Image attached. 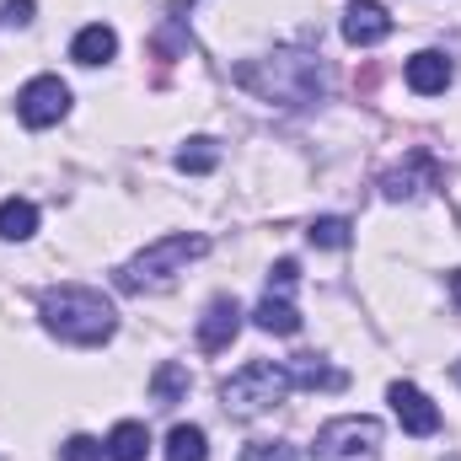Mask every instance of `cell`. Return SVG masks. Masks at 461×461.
<instances>
[{
  "label": "cell",
  "instance_id": "obj_1",
  "mask_svg": "<svg viewBox=\"0 0 461 461\" xmlns=\"http://www.w3.org/2000/svg\"><path fill=\"white\" fill-rule=\"evenodd\" d=\"M236 86L268 108H312L328 97V65L312 49H274L263 59H241Z\"/></svg>",
  "mask_w": 461,
  "mask_h": 461
},
{
  "label": "cell",
  "instance_id": "obj_2",
  "mask_svg": "<svg viewBox=\"0 0 461 461\" xmlns=\"http://www.w3.org/2000/svg\"><path fill=\"white\" fill-rule=\"evenodd\" d=\"M38 317H43V328L59 344H76V348H97L118 333L113 301L103 290H92V285H59V290H49L38 301Z\"/></svg>",
  "mask_w": 461,
  "mask_h": 461
},
{
  "label": "cell",
  "instance_id": "obj_3",
  "mask_svg": "<svg viewBox=\"0 0 461 461\" xmlns=\"http://www.w3.org/2000/svg\"><path fill=\"white\" fill-rule=\"evenodd\" d=\"M204 252H210V241L194 236V230L161 236V241H150L145 252H134V258L118 268V290H123V295H161V290H172L177 274H183L194 258H204Z\"/></svg>",
  "mask_w": 461,
  "mask_h": 461
},
{
  "label": "cell",
  "instance_id": "obj_4",
  "mask_svg": "<svg viewBox=\"0 0 461 461\" xmlns=\"http://www.w3.org/2000/svg\"><path fill=\"white\" fill-rule=\"evenodd\" d=\"M290 392L295 386H290V370L279 359H252V365H241L221 386V408H226L230 419H258V413L279 408Z\"/></svg>",
  "mask_w": 461,
  "mask_h": 461
},
{
  "label": "cell",
  "instance_id": "obj_5",
  "mask_svg": "<svg viewBox=\"0 0 461 461\" xmlns=\"http://www.w3.org/2000/svg\"><path fill=\"white\" fill-rule=\"evenodd\" d=\"M312 461H381V424L370 413H348L317 429Z\"/></svg>",
  "mask_w": 461,
  "mask_h": 461
},
{
  "label": "cell",
  "instance_id": "obj_6",
  "mask_svg": "<svg viewBox=\"0 0 461 461\" xmlns=\"http://www.w3.org/2000/svg\"><path fill=\"white\" fill-rule=\"evenodd\" d=\"M65 113H70V86L59 76H32L16 92V118L27 129H49V123H59Z\"/></svg>",
  "mask_w": 461,
  "mask_h": 461
},
{
  "label": "cell",
  "instance_id": "obj_7",
  "mask_svg": "<svg viewBox=\"0 0 461 461\" xmlns=\"http://www.w3.org/2000/svg\"><path fill=\"white\" fill-rule=\"evenodd\" d=\"M440 161L429 156V150H408V161L402 167H392V172H381V199H392V204H402V199H419L424 188H440Z\"/></svg>",
  "mask_w": 461,
  "mask_h": 461
},
{
  "label": "cell",
  "instance_id": "obj_8",
  "mask_svg": "<svg viewBox=\"0 0 461 461\" xmlns=\"http://www.w3.org/2000/svg\"><path fill=\"white\" fill-rule=\"evenodd\" d=\"M386 402H392V413H397V424H402L408 435H435V429H440V408H435L413 381H392Z\"/></svg>",
  "mask_w": 461,
  "mask_h": 461
},
{
  "label": "cell",
  "instance_id": "obj_9",
  "mask_svg": "<svg viewBox=\"0 0 461 461\" xmlns=\"http://www.w3.org/2000/svg\"><path fill=\"white\" fill-rule=\"evenodd\" d=\"M236 333H241V306H236V295H215L210 306H204V317H199V348L204 354H226L236 344Z\"/></svg>",
  "mask_w": 461,
  "mask_h": 461
},
{
  "label": "cell",
  "instance_id": "obj_10",
  "mask_svg": "<svg viewBox=\"0 0 461 461\" xmlns=\"http://www.w3.org/2000/svg\"><path fill=\"white\" fill-rule=\"evenodd\" d=\"M386 38H392V11H386L381 0H354L344 11V43L375 49V43H386Z\"/></svg>",
  "mask_w": 461,
  "mask_h": 461
},
{
  "label": "cell",
  "instance_id": "obj_11",
  "mask_svg": "<svg viewBox=\"0 0 461 461\" xmlns=\"http://www.w3.org/2000/svg\"><path fill=\"white\" fill-rule=\"evenodd\" d=\"M402 76H408V86H413L419 97H440V92L451 86V76H456V70H451V59H446L440 49H424V54H413V59H408V70H402Z\"/></svg>",
  "mask_w": 461,
  "mask_h": 461
},
{
  "label": "cell",
  "instance_id": "obj_12",
  "mask_svg": "<svg viewBox=\"0 0 461 461\" xmlns=\"http://www.w3.org/2000/svg\"><path fill=\"white\" fill-rule=\"evenodd\" d=\"M290 386H301V392H344L348 375L339 365H328V359H317V354H295L290 365Z\"/></svg>",
  "mask_w": 461,
  "mask_h": 461
},
{
  "label": "cell",
  "instance_id": "obj_13",
  "mask_svg": "<svg viewBox=\"0 0 461 461\" xmlns=\"http://www.w3.org/2000/svg\"><path fill=\"white\" fill-rule=\"evenodd\" d=\"M118 54V32L108 22H92V27H81L76 32V43H70V59L76 65H108Z\"/></svg>",
  "mask_w": 461,
  "mask_h": 461
},
{
  "label": "cell",
  "instance_id": "obj_14",
  "mask_svg": "<svg viewBox=\"0 0 461 461\" xmlns=\"http://www.w3.org/2000/svg\"><path fill=\"white\" fill-rule=\"evenodd\" d=\"M252 322H258L263 333H274V339H295V333H301V312H295L285 295H263V301L252 306Z\"/></svg>",
  "mask_w": 461,
  "mask_h": 461
},
{
  "label": "cell",
  "instance_id": "obj_15",
  "mask_svg": "<svg viewBox=\"0 0 461 461\" xmlns=\"http://www.w3.org/2000/svg\"><path fill=\"white\" fill-rule=\"evenodd\" d=\"M103 446H108V461H145V451H150V429L134 424V419H123V424H113V435H108Z\"/></svg>",
  "mask_w": 461,
  "mask_h": 461
},
{
  "label": "cell",
  "instance_id": "obj_16",
  "mask_svg": "<svg viewBox=\"0 0 461 461\" xmlns=\"http://www.w3.org/2000/svg\"><path fill=\"white\" fill-rule=\"evenodd\" d=\"M183 392H188V365H177V359L156 365V375H150V402H156V408H177Z\"/></svg>",
  "mask_w": 461,
  "mask_h": 461
},
{
  "label": "cell",
  "instance_id": "obj_17",
  "mask_svg": "<svg viewBox=\"0 0 461 461\" xmlns=\"http://www.w3.org/2000/svg\"><path fill=\"white\" fill-rule=\"evenodd\" d=\"M221 167V145L210 140V134H194V140H183V150H177V172H188V177H204V172H215Z\"/></svg>",
  "mask_w": 461,
  "mask_h": 461
},
{
  "label": "cell",
  "instance_id": "obj_18",
  "mask_svg": "<svg viewBox=\"0 0 461 461\" xmlns=\"http://www.w3.org/2000/svg\"><path fill=\"white\" fill-rule=\"evenodd\" d=\"M38 230V204L32 199H5L0 204V241H27Z\"/></svg>",
  "mask_w": 461,
  "mask_h": 461
},
{
  "label": "cell",
  "instance_id": "obj_19",
  "mask_svg": "<svg viewBox=\"0 0 461 461\" xmlns=\"http://www.w3.org/2000/svg\"><path fill=\"white\" fill-rule=\"evenodd\" d=\"M167 461H210V435L199 424H177L167 435Z\"/></svg>",
  "mask_w": 461,
  "mask_h": 461
},
{
  "label": "cell",
  "instance_id": "obj_20",
  "mask_svg": "<svg viewBox=\"0 0 461 461\" xmlns=\"http://www.w3.org/2000/svg\"><path fill=\"white\" fill-rule=\"evenodd\" d=\"M348 236H354V226H348L344 215H322V221H312V230H306V241L312 247H328V252L348 247Z\"/></svg>",
  "mask_w": 461,
  "mask_h": 461
},
{
  "label": "cell",
  "instance_id": "obj_21",
  "mask_svg": "<svg viewBox=\"0 0 461 461\" xmlns=\"http://www.w3.org/2000/svg\"><path fill=\"white\" fill-rule=\"evenodd\" d=\"M241 461H301V451L290 446V440H252Z\"/></svg>",
  "mask_w": 461,
  "mask_h": 461
},
{
  "label": "cell",
  "instance_id": "obj_22",
  "mask_svg": "<svg viewBox=\"0 0 461 461\" xmlns=\"http://www.w3.org/2000/svg\"><path fill=\"white\" fill-rule=\"evenodd\" d=\"M59 456L65 461H108V446L92 440V435H70V440L59 446Z\"/></svg>",
  "mask_w": 461,
  "mask_h": 461
},
{
  "label": "cell",
  "instance_id": "obj_23",
  "mask_svg": "<svg viewBox=\"0 0 461 461\" xmlns=\"http://www.w3.org/2000/svg\"><path fill=\"white\" fill-rule=\"evenodd\" d=\"M295 279H301V263H295V258H279V263L268 268V295H290Z\"/></svg>",
  "mask_w": 461,
  "mask_h": 461
},
{
  "label": "cell",
  "instance_id": "obj_24",
  "mask_svg": "<svg viewBox=\"0 0 461 461\" xmlns=\"http://www.w3.org/2000/svg\"><path fill=\"white\" fill-rule=\"evenodd\" d=\"M32 11H38L32 0H5V5H0V22H11V27H27V22H32Z\"/></svg>",
  "mask_w": 461,
  "mask_h": 461
},
{
  "label": "cell",
  "instance_id": "obj_25",
  "mask_svg": "<svg viewBox=\"0 0 461 461\" xmlns=\"http://www.w3.org/2000/svg\"><path fill=\"white\" fill-rule=\"evenodd\" d=\"M451 290H456V301H461V274H451Z\"/></svg>",
  "mask_w": 461,
  "mask_h": 461
},
{
  "label": "cell",
  "instance_id": "obj_26",
  "mask_svg": "<svg viewBox=\"0 0 461 461\" xmlns=\"http://www.w3.org/2000/svg\"><path fill=\"white\" fill-rule=\"evenodd\" d=\"M456 381H461V359H456Z\"/></svg>",
  "mask_w": 461,
  "mask_h": 461
}]
</instances>
